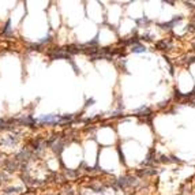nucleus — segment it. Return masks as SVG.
I'll return each mask as SVG.
<instances>
[{"mask_svg": "<svg viewBox=\"0 0 195 195\" xmlns=\"http://www.w3.org/2000/svg\"><path fill=\"white\" fill-rule=\"evenodd\" d=\"M71 116L68 117H60L57 115H44L38 119L40 123H57V121H66V120H70Z\"/></svg>", "mask_w": 195, "mask_h": 195, "instance_id": "f257e3e1", "label": "nucleus"}, {"mask_svg": "<svg viewBox=\"0 0 195 195\" xmlns=\"http://www.w3.org/2000/svg\"><path fill=\"white\" fill-rule=\"evenodd\" d=\"M135 183V179L134 177H121V179H119L117 180V184L119 187H127V186H131V184Z\"/></svg>", "mask_w": 195, "mask_h": 195, "instance_id": "f03ea898", "label": "nucleus"}, {"mask_svg": "<svg viewBox=\"0 0 195 195\" xmlns=\"http://www.w3.org/2000/svg\"><path fill=\"white\" fill-rule=\"evenodd\" d=\"M18 165H19V163H18V161H17L15 158L8 160V161L6 163V168H7V171H10V172L15 171V169L18 168Z\"/></svg>", "mask_w": 195, "mask_h": 195, "instance_id": "7ed1b4c3", "label": "nucleus"}, {"mask_svg": "<svg viewBox=\"0 0 195 195\" xmlns=\"http://www.w3.org/2000/svg\"><path fill=\"white\" fill-rule=\"evenodd\" d=\"M156 48H158V49H171V48H172V44H171V41L163 40V41L157 42V44H156Z\"/></svg>", "mask_w": 195, "mask_h": 195, "instance_id": "20e7f679", "label": "nucleus"}, {"mask_svg": "<svg viewBox=\"0 0 195 195\" xmlns=\"http://www.w3.org/2000/svg\"><path fill=\"white\" fill-rule=\"evenodd\" d=\"M179 21H181V17H175L171 22H168V23H161L160 26L163 27V29H171V27L173 26V25L176 23V22H179Z\"/></svg>", "mask_w": 195, "mask_h": 195, "instance_id": "39448f33", "label": "nucleus"}, {"mask_svg": "<svg viewBox=\"0 0 195 195\" xmlns=\"http://www.w3.org/2000/svg\"><path fill=\"white\" fill-rule=\"evenodd\" d=\"M146 50V48L143 47V45H141V44H136V45H134L133 47V52L134 53H143Z\"/></svg>", "mask_w": 195, "mask_h": 195, "instance_id": "423d86ee", "label": "nucleus"}, {"mask_svg": "<svg viewBox=\"0 0 195 195\" xmlns=\"http://www.w3.org/2000/svg\"><path fill=\"white\" fill-rule=\"evenodd\" d=\"M52 148H53V150H55V151L60 153V151H62V149H63V141H59V142L56 141V143H53Z\"/></svg>", "mask_w": 195, "mask_h": 195, "instance_id": "0eeeda50", "label": "nucleus"}, {"mask_svg": "<svg viewBox=\"0 0 195 195\" xmlns=\"http://www.w3.org/2000/svg\"><path fill=\"white\" fill-rule=\"evenodd\" d=\"M148 22H149V19L145 17L142 18V19H136V23H148Z\"/></svg>", "mask_w": 195, "mask_h": 195, "instance_id": "6e6552de", "label": "nucleus"}, {"mask_svg": "<svg viewBox=\"0 0 195 195\" xmlns=\"http://www.w3.org/2000/svg\"><path fill=\"white\" fill-rule=\"evenodd\" d=\"M12 191H19V188H10V190H7V192H12Z\"/></svg>", "mask_w": 195, "mask_h": 195, "instance_id": "1a4fd4ad", "label": "nucleus"}, {"mask_svg": "<svg viewBox=\"0 0 195 195\" xmlns=\"http://www.w3.org/2000/svg\"><path fill=\"white\" fill-rule=\"evenodd\" d=\"M194 21H195V18H194Z\"/></svg>", "mask_w": 195, "mask_h": 195, "instance_id": "9d476101", "label": "nucleus"}]
</instances>
